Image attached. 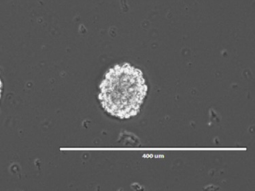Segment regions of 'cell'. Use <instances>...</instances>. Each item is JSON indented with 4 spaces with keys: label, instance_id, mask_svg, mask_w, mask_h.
<instances>
[{
    "label": "cell",
    "instance_id": "6da1fadb",
    "mask_svg": "<svg viewBox=\"0 0 255 191\" xmlns=\"http://www.w3.org/2000/svg\"><path fill=\"white\" fill-rule=\"evenodd\" d=\"M100 90L99 99L107 112L120 119H128L139 113L147 87L141 71L125 64L108 71Z\"/></svg>",
    "mask_w": 255,
    "mask_h": 191
},
{
    "label": "cell",
    "instance_id": "7a4b0ae2",
    "mask_svg": "<svg viewBox=\"0 0 255 191\" xmlns=\"http://www.w3.org/2000/svg\"><path fill=\"white\" fill-rule=\"evenodd\" d=\"M1 91H2V83H1V80H0V98H1Z\"/></svg>",
    "mask_w": 255,
    "mask_h": 191
}]
</instances>
